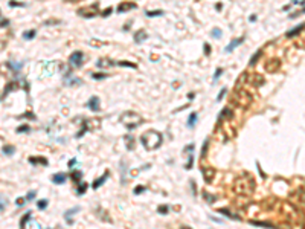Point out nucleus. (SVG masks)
Here are the masks:
<instances>
[{
  "label": "nucleus",
  "mask_w": 305,
  "mask_h": 229,
  "mask_svg": "<svg viewBox=\"0 0 305 229\" xmlns=\"http://www.w3.org/2000/svg\"><path fill=\"white\" fill-rule=\"evenodd\" d=\"M96 66L99 69H102V67H113V66H116L111 60H108V58H99L98 60V63H96Z\"/></svg>",
  "instance_id": "9b49d317"
},
{
  "label": "nucleus",
  "mask_w": 305,
  "mask_h": 229,
  "mask_svg": "<svg viewBox=\"0 0 305 229\" xmlns=\"http://www.w3.org/2000/svg\"><path fill=\"white\" fill-rule=\"evenodd\" d=\"M92 78H95V80H104V78H107V75L106 73H92Z\"/></svg>",
  "instance_id": "f704fd0d"
},
{
  "label": "nucleus",
  "mask_w": 305,
  "mask_h": 229,
  "mask_svg": "<svg viewBox=\"0 0 305 229\" xmlns=\"http://www.w3.org/2000/svg\"><path fill=\"white\" fill-rule=\"evenodd\" d=\"M117 64H119V66H122V67H131V69H136V67H137L134 63H130V61H119Z\"/></svg>",
  "instance_id": "a878e982"
},
{
  "label": "nucleus",
  "mask_w": 305,
  "mask_h": 229,
  "mask_svg": "<svg viewBox=\"0 0 305 229\" xmlns=\"http://www.w3.org/2000/svg\"><path fill=\"white\" fill-rule=\"evenodd\" d=\"M82 63H84V54L80 52V51H76V52H73L70 57H69V64H70L72 67H81Z\"/></svg>",
  "instance_id": "423d86ee"
},
{
  "label": "nucleus",
  "mask_w": 305,
  "mask_h": 229,
  "mask_svg": "<svg viewBox=\"0 0 305 229\" xmlns=\"http://www.w3.org/2000/svg\"><path fill=\"white\" fill-rule=\"evenodd\" d=\"M255 188V182L249 176H241L235 180V191L240 194H252Z\"/></svg>",
  "instance_id": "f03ea898"
},
{
  "label": "nucleus",
  "mask_w": 305,
  "mask_h": 229,
  "mask_svg": "<svg viewBox=\"0 0 305 229\" xmlns=\"http://www.w3.org/2000/svg\"><path fill=\"white\" fill-rule=\"evenodd\" d=\"M107 177H108V171L104 173V174H102L99 179H96V180L93 182V185H92V188H93V189H98V188H99V186H101V185H102V183L107 180Z\"/></svg>",
  "instance_id": "4468645a"
},
{
  "label": "nucleus",
  "mask_w": 305,
  "mask_h": 229,
  "mask_svg": "<svg viewBox=\"0 0 305 229\" xmlns=\"http://www.w3.org/2000/svg\"><path fill=\"white\" fill-rule=\"evenodd\" d=\"M226 92H227V89H221V92H220V95L217 96V99H218V101H221V99H223V98H224V95H226Z\"/></svg>",
  "instance_id": "a19ab883"
},
{
  "label": "nucleus",
  "mask_w": 305,
  "mask_h": 229,
  "mask_svg": "<svg viewBox=\"0 0 305 229\" xmlns=\"http://www.w3.org/2000/svg\"><path fill=\"white\" fill-rule=\"evenodd\" d=\"M147 15L148 17H157V15H163V11L159 9V11H147Z\"/></svg>",
  "instance_id": "bb28decb"
},
{
  "label": "nucleus",
  "mask_w": 305,
  "mask_h": 229,
  "mask_svg": "<svg viewBox=\"0 0 305 229\" xmlns=\"http://www.w3.org/2000/svg\"><path fill=\"white\" fill-rule=\"evenodd\" d=\"M9 5H11V6H24L23 3H17V2H14V0L9 2Z\"/></svg>",
  "instance_id": "a18cd8bd"
},
{
  "label": "nucleus",
  "mask_w": 305,
  "mask_h": 229,
  "mask_svg": "<svg viewBox=\"0 0 305 229\" xmlns=\"http://www.w3.org/2000/svg\"><path fill=\"white\" fill-rule=\"evenodd\" d=\"M142 122H143V119L136 112H125V113H122V116H121V124L125 125V128H128V130L137 128Z\"/></svg>",
  "instance_id": "7ed1b4c3"
},
{
  "label": "nucleus",
  "mask_w": 305,
  "mask_h": 229,
  "mask_svg": "<svg viewBox=\"0 0 305 229\" xmlns=\"http://www.w3.org/2000/svg\"><path fill=\"white\" fill-rule=\"evenodd\" d=\"M134 8H136V5H134L133 2H124V3H121V5L117 6V12H127V11L134 9Z\"/></svg>",
  "instance_id": "1a4fd4ad"
},
{
  "label": "nucleus",
  "mask_w": 305,
  "mask_h": 229,
  "mask_svg": "<svg viewBox=\"0 0 305 229\" xmlns=\"http://www.w3.org/2000/svg\"><path fill=\"white\" fill-rule=\"evenodd\" d=\"M67 2H80V0H67Z\"/></svg>",
  "instance_id": "3c124183"
},
{
  "label": "nucleus",
  "mask_w": 305,
  "mask_h": 229,
  "mask_svg": "<svg viewBox=\"0 0 305 229\" xmlns=\"http://www.w3.org/2000/svg\"><path fill=\"white\" fill-rule=\"evenodd\" d=\"M34 37H35V31H28V32H24L23 34L24 40H32Z\"/></svg>",
  "instance_id": "cd10ccee"
},
{
  "label": "nucleus",
  "mask_w": 305,
  "mask_h": 229,
  "mask_svg": "<svg viewBox=\"0 0 305 229\" xmlns=\"http://www.w3.org/2000/svg\"><path fill=\"white\" fill-rule=\"evenodd\" d=\"M14 150H15V148H14L12 145H5V147H3V151H5L6 154H9V156L14 154Z\"/></svg>",
  "instance_id": "7c9ffc66"
},
{
  "label": "nucleus",
  "mask_w": 305,
  "mask_h": 229,
  "mask_svg": "<svg viewBox=\"0 0 305 229\" xmlns=\"http://www.w3.org/2000/svg\"><path fill=\"white\" fill-rule=\"evenodd\" d=\"M203 197L206 199V202H209V203H212V202H215L217 200V197L215 195H211V194H208V193H203Z\"/></svg>",
  "instance_id": "c85d7f7f"
},
{
  "label": "nucleus",
  "mask_w": 305,
  "mask_h": 229,
  "mask_svg": "<svg viewBox=\"0 0 305 229\" xmlns=\"http://www.w3.org/2000/svg\"><path fill=\"white\" fill-rule=\"evenodd\" d=\"M252 101H253L252 95H250L247 90H244V89H238V90H235L234 95H232V103H234L235 105H238V107H241V109L249 107V105L252 104Z\"/></svg>",
  "instance_id": "20e7f679"
},
{
  "label": "nucleus",
  "mask_w": 305,
  "mask_h": 229,
  "mask_svg": "<svg viewBox=\"0 0 305 229\" xmlns=\"http://www.w3.org/2000/svg\"><path fill=\"white\" fill-rule=\"evenodd\" d=\"M250 225H253V226H261V228H267V229H278L276 226H273V225H270V223H266V221H255V220H252Z\"/></svg>",
  "instance_id": "aec40b11"
},
{
  "label": "nucleus",
  "mask_w": 305,
  "mask_h": 229,
  "mask_svg": "<svg viewBox=\"0 0 305 229\" xmlns=\"http://www.w3.org/2000/svg\"><path fill=\"white\" fill-rule=\"evenodd\" d=\"M31 163H38V165H47V159L46 157H40V156H32L29 157Z\"/></svg>",
  "instance_id": "a211bd4d"
},
{
  "label": "nucleus",
  "mask_w": 305,
  "mask_h": 229,
  "mask_svg": "<svg viewBox=\"0 0 305 229\" xmlns=\"http://www.w3.org/2000/svg\"><path fill=\"white\" fill-rule=\"evenodd\" d=\"M206 148H208V141L204 142V145H203V151H201V156H204L206 154Z\"/></svg>",
  "instance_id": "49530a36"
},
{
  "label": "nucleus",
  "mask_w": 305,
  "mask_h": 229,
  "mask_svg": "<svg viewBox=\"0 0 305 229\" xmlns=\"http://www.w3.org/2000/svg\"><path fill=\"white\" fill-rule=\"evenodd\" d=\"M24 202H26V200H24L23 197H20V199H17V202H15V203H17V206H23Z\"/></svg>",
  "instance_id": "79ce46f5"
},
{
  "label": "nucleus",
  "mask_w": 305,
  "mask_h": 229,
  "mask_svg": "<svg viewBox=\"0 0 305 229\" xmlns=\"http://www.w3.org/2000/svg\"><path fill=\"white\" fill-rule=\"evenodd\" d=\"M221 73H223V69H217V70H215V75H214V81H217V80H218Z\"/></svg>",
  "instance_id": "ea45409f"
},
{
  "label": "nucleus",
  "mask_w": 305,
  "mask_h": 229,
  "mask_svg": "<svg viewBox=\"0 0 305 229\" xmlns=\"http://www.w3.org/2000/svg\"><path fill=\"white\" fill-rule=\"evenodd\" d=\"M111 11H113L111 8H108V9H106V11H102V17H107V15H110V14H111Z\"/></svg>",
  "instance_id": "c03bdc74"
},
{
  "label": "nucleus",
  "mask_w": 305,
  "mask_h": 229,
  "mask_svg": "<svg viewBox=\"0 0 305 229\" xmlns=\"http://www.w3.org/2000/svg\"><path fill=\"white\" fill-rule=\"evenodd\" d=\"M302 12H305V8H304V11H302Z\"/></svg>",
  "instance_id": "864d4df0"
},
{
  "label": "nucleus",
  "mask_w": 305,
  "mask_h": 229,
  "mask_svg": "<svg viewBox=\"0 0 305 229\" xmlns=\"http://www.w3.org/2000/svg\"><path fill=\"white\" fill-rule=\"evenodd\" d=\"M29 218H31V211H29V212H26L23 217H22V221H20V228L23 229L24 226H26V221H28Z\"/></svg>",
  "instance_id": "393cba45"
},
{
  "label": "nucleus",
  "mask_w": 305,
  "mask_h": 229,
  "mask_svg": "<svg viewBox=\"0 0 305 229\" xmlns=\"http://www.w3.org/2000/svg\"><path fill=\"white\" fill-rule=\"evenodd\" d=\"M261 54H262V51H261V49H259V51H256V52H255V55L250 58V61H249V66H255V64H256V61L259 60V57H261Z\"/></svg>",
  "instance_id": "5701e85b"
},
{
  "label": "nucleus",
  "mask_w": 305,
  "mask_h": 229,
  "mask_svg": "<svg viewBox=\"0 0 305 229\" xmlns=\"http://www.w3.org/2000/svg\"><path fill=\"white\" fill-rule=\"evenodd\" d=\"M143 191H145V186H142V185H139V186L134 188V194H141V193H143Z\"/></svg>",
  "instance_id": "4c0bfd02"
},
{
  "label": "nucleus",
  "mask_w": 305,
  "mask_h": 229,
  "mask_svg": "<svg viewBox=\"0 0 305 229\" xmlns=\"http://www.w3.org/2000/svg\"><path fill=\"white\" fill-rule=\"evenodd\" d=\"M98 12H99V6L96 3L92 5V6H82L80 9H76V14L80 17H84V19H92L95 15H98Z\"/></svg>",
  "instance_id": "39448f33"
},
{
  "label": "nucleus",
  "mask_w": 305,
  "mask_h": 229,
  "mask_svg": "<svg viewBox=\"0 0 305 229\" xmlns=\"http://www.w3.org/2000/svg\"><path fill=\"white\" fill-rule=\"evenodd\" d=\"M127 148H128V150H134V141H133V137H131V136L127 137Z\"/></svg>",
  "instance_id": "2f4dec72"
},
{
  "label": "nucleus",
  "mask_w": 305,
  "mask_h": 229,
  "mask_svg": "<svg viewBox=\"0 0 305 229\" xmlns=\"http://www.w3.org/2000/svg\"><path fill=\"white\" fill-rule=\"evenodd\" d=\"M37 206H38V209H46V208H47V200H38Z\"/></svg>",
  "instance_id": "473e14b6"
},
{
  "label": "nucleus",
  "mask_w": 305,
  "mask_h": 229,
  "mask_svg": "<svg viewBox=\"0 0 305 229\" xmlns=\"http://www.w3.org/2000/svg\"><path fill=\"white\" fill-rule=\"evenodd\" d=\"M75 163H76V159H72L70 162H69V163H67V165H69V167H70V168H72V167H73V165H75Z\"/></svg>",
  "instance_id": "09e8293b"
},
{
  "label": "nucleus",
  "mask_w": 305,
  "mask_h": 229,
  "mask_svg": "<svg viewBox=\"0 0 305 229\" xmlns=\"http://www.w3.org/2000/svg\"><path fill=\"white\" fill-rule=\"evenodd\" d=\"M0 19H2V11H0Z\"/></svg>",
  "instance_id": "603ef678"
},
{
  "label": "nucleus",
  "mask_w": 305,
  "mask_h": 229,
  "mask_svg": "<svg viewBox=\"0 0 305 229\" xmlns=\"http://www.w3.org/2000/svg\"><path fill=\"white\" fill-rule=\"evenodd\" d=\"M141 142L147 151H152V150H157L162 145L163 136L157 130H148V131H145L141 136Z\"/></svg>",
  "instance_id": "f257e3e1"
},
{
  "label": "nucleus",
  "mask_w": 305,
  "mask_h": 229,
  "mask_svg": "<svg viewBox=\"0 0 305 229\" xmlns=\"http://www.w3.org/2000/svg\"><path fill=\"white\" fill-rule=\"evenodd\" d=\"M212 37H214V38H220V37H221V31H220V29H214V31H212Z\"/></svg>",
  "instance_id": "58836bf2"
},
{
  "label": "nucleus",
  "mask_w": 305,
  "mask_h": 229,
  "mask_svg": "<svg viewBox=\"0 0 305 229\" xmlns=\"http://www.w3.org/2000/svg\"><path fill=\"white\" fill-rule=\"evenodd\" d=\"M157 211H159L160 214H166V212L169 211V208H168V206H166V205H160V206H159V208H157Z\"/></svg>",
  "instance_id": "72a5a7b5"
},
{
  "label": "nucleus",
  "mask_w": 305,
  "mask_h": 229,
  "mask_svg": "<svg viewBox=\"0 0 305 229\" xmlns=\"http://www.w3.org/2000/svg\"><path fill=\"white\" fill-rule=\"evenodd\" d=\"M234 118V112H232V109H229V107H226L221 110V113H220V121L221 119H232Z\"/></svg>",
  "instance_id": "2eb2a0df"
},
{
  "label": "nucleus",
  "mask_w": 305,
  "mask_h": 229,
  "mask_svg": "<svg viewBox=\"0 0 305 229\" xmlns=\"http://www.w3.org/2000/svg\"><path fill=\"white\" fill-rule=\"evenodd\" d=\"M197 118H199V114L195 113V112L189 114V119H188V127H189V128H192V127L195 125V122H197Z\"/></svg>",
  "instance_id": "4be33fe9"
},
{
  "label": "nucleus",
  "mask_w": 305,
  "mask_h": 229,
  "mask_svg": "<svg viewBox=\"0 0 305 229\" xmlns=\"http://www.w3.org/2000/svg\"><path fill=\"white\" fill-rule=\"evenodd\" d=\"M249 83H252L255 87H259L261 84H264V78H262L261 75H256V73H255V75H252V78L249 80Z\"/></svg>",
  "instance_id": "dca6fc26"
},
{
  "label": "nucleus",
  "mask_w": 305,
  "mask_h": 229,
  "mask_svg": "<svg viewBox=\"0 0 305 229\" xmlns=\"http://www.w3.org/2000/svg\"><path fill=\"white\" fill-rule=\"evenodd\" d=\"M243 40H244V37H240V38H235V40H232L230 41V45L229 46H226V49H224V52L226 54H229V52H232L236 46H240L241 43H243Z\"/></svg>",
  "instance_id": "9d476101"
},
{
  "label": "nucleus",
  "mask_w": 305,
  "mask_h": 229,
  "mask_svg": "<svg viewBox=\"0 0 305 229\" xmlns=\"http://www.w3.org/2000/svg\"><path fill=\"white\" fill-rule=\"evenodd\" d=\"M218 212H220V214H223V216H226V217L232 218V220H240V217H238V216H234V214H230V211H227V209H220Z\"/></svg>",
  "instance_id": "b1692460"
},
{
  "label": "nucleus",
  "mask_w": 305,
  "mask_h": 229,
  "mask_svg": "<svg viewBox=\"0 0 305 229\" xmlns=\"http://www.w3.org/2000/svg\"><path fill=\"white\" fill-rule=\"evenodd\" d=\"M201 171H203V174H204V180H206L208 183H211L212 179H214V174H215L214 168H203Z\"/></svg>",
  "instance_id": "ddd939ff"
},
{
  "label": "nucleus",
  "mask_w": 305,
  "mask_h": 229,
  "mask_svg": "<svg viewBox=\"0 0 305 229\" xmlns=\"http://www.w3.org/2000/svg\"><path fill=\"white\" fill-rule=\"evenodd\" d=\"M204 52H206V55L211 54V47H209V45H204Z\"/></svg>",
  "instance_id": "de8ad7c7"
},
{
  "label": "nucleus",
  "mask_w": 305,
  "mask_h": 229,
  "mask_svg": "<svg viewBox=\"0 0 305 229\" xmlns=\"http://www.w3.org/2000/svg\"><path fill=\"white\" fill-rule=\"evenodd\" d=\"M279 66H281V61L278 58H271V60H269L266 63V70L270 72V73H273V72H278L279 70Z\"/></svg>",
  "instance_id": "0eeeda50"
},
{
  "label": "nucleus",
  "mask_w": 305,
  "mask_h": 229,
  "mask_svg": "<svg viewBox=\"0 0 305 229\" xmlns=\"http://www.w3.org/2000/svg\"><path fill=\"white\" fill-rule=\"evenodd\" d=\"M66 180H67V176H66L64 173H58V174H55V176L52 177V182L57 183V185H63Z\"/></svg>",
  "instance_id": "f8f14e48"
},
{
  "label": "nucleus",
  "mask_w": 305,
  "mask_h": 229,
  "mask_svg": "<svg viewBox=\"0 0 305 229\" xmlns=\"http://www.w3.org/2000/svg\"><path fill=\"white\" fill-rule=\"evenodd\" d=\"M87 107H89L92 112H99V109H101V105H99V98H98V96H92V98L89 99V103H87Z\"/></svg>",
  "instance_id": "6e6552de"
},
{
  "label": "nucleus",
  "mask_w": 305,
  "mask_h": 229,
  "mask_svg": "<svg viewBox=\"0 0 305 229\" xmlns=\"http://www.w3.org/2000/svg\"><path fill=\"white\" fill-rule=\"evenodd\" d=\"M180 229H191L189 226H180Z\"/></svg>",
  "instance_id": "8fccbe9b"
},
{
  "label": "nucleus",
  "mask_w": 305,
  "mask_h": 229,
  "mask_svg": "<svg viewBox=\"0 0 305 229\" xmlns=\"http://www.w3.org/2000/svg\"><path fill=\"white\" fill-rule=\"evenodd\" d=\"M81 177H82L81 171H73V173H72V179H73V180H76V182H78V180H81Z\"/></svg>",
  "instance_id": "c756f323"
},
{
  "label": "nucleus",
  "mask_w": 305,
  "mask_h": 229,
  "mask_svg": "<svg viewBox=\"0 0 305 229\" xmlns=\"http://www.w3.org/2000/svg\"><path fill=\"white\" fill-rule=\"evenodd\" d=\"M35 194H37L35 191H32V193H28V195H26V199H28V200H32V199L35 197Z\"/></svg>",
  "instance_id": "37998d69"
},
{
  "label": "nucleus",
  "mask_w": 305,
  "mask_h": 229,
  "mask_svg": "<svg viewBox=\"0 0 305 229\" xmlns=\"http://www.w3.org/2000/svg\"><path fill=\"white\" fill-rule=\"evenodd\" d=\"M85 188H87V183H81L78 186V194H84L85 193Z\"/></svg>",
  "instance_id": "c9c22d12"
},
{
  "label": "nucleus",
  "mask_w": 305,
  "mask_h": 229,
  "mask_svg": "<svg viewBox=\"0 0 305 229\" xmlns=\"http://www.w3.org/2000/svg\"><path fill=\"white\" fill-rule=\"evenodd\" d=\"M147 37H148V34H147L145 31H137V32L134 34V41H136V43H142V41L147 40Z\"/></svg>",
  "instance_id": "f3484780"
},
{
  "label": "nucleus",
  "mask_w": 305,
  "mask_h": 229,
  "mask_svg": "<svg viewBox=\"0 0 305 229\" xmlns=\"http://www.w3.org/2000/svg\"><path fill=\"white\" fill-rule=\"evenodd\" d=\"M304 28H305V23H301L299 26H296V28H294L293 31H290V32H287V37H294V35H296V34H299V32H301V31H302Z\"/></svg>",
  "instance_id": "412c9836"
},
{
  "label": "nucleus",
  "mask_w": 305,
  "mask_h": 229,
  "mask_svg": "<svg viewBox=\"0 0 305 229\" xmlns=\"http://www.w3.org/2000/svg\"><path fill=\"white\" fill-rule=\"evenodd\" d=\"M76 211H80V208H78V206H76V208H72V209H69V211L66 212V216H64V217H66V220H67V223H69V225L73 223L72 216H75V214H76Z\"/></svg>",
  "instance_id": "6ab92c4d"
},
{
  "label": "nucleus",
  "mask_w": 305,
  "mask_h": 229,
  "mask_svg": "<svg viewBox=\"0 0 305 229\" xmlns=\"http://www.w3.org/2000/svg\"><path fill=\"white\" fill-rule=\"evenodd\" d=\"M29 130H31V128H29L28 125H22V127L17 128V133H26V131H29Z\"/></svg>",
  "instance_id": "e433bc0d"
}]
</instances>
